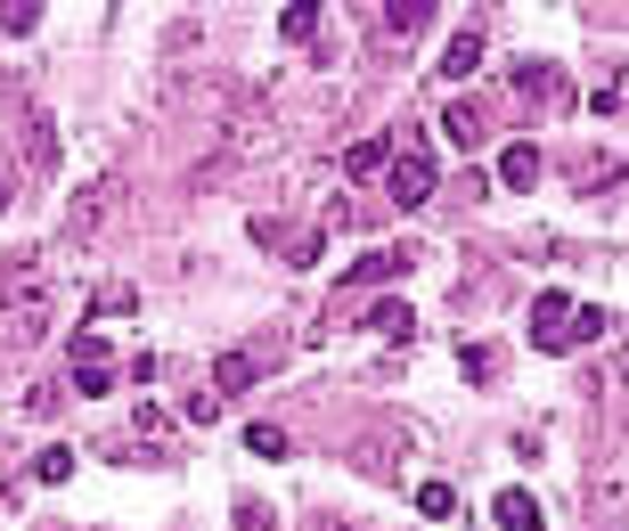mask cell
<instances>
[{"instance_id":"obj_15","label":"cell","mask_w":629,"mask_h":531,"mask_svg":"<svg viewBox=\"0 0 629 531\" xmlns=\"http://www.w3.org/2000/svg\"><path fill=\"white\" fill-rule=\"evenodd\" d=\"M597 335H614V319H605V311L589 303V311H573V327H564V352H580V344H597Z\"/></svg>"},{"instance_id":"obj_7","label":"cell","mask_w":629,"mask_h":531,"mask_svg":"<svg viewBox=\"0 0 629 531\" xmlns=\"http://www.w3.org/2000/svg\"><path fill=\"white\" fill-rule=\"evenodd\" d=\"M442 132H450L458 147H482V139H491V115H482L474 98H450V106H442Z\"/></svg>"},{"instance_id":"obj_13","label":"cell","mask_w":629,"mask_h":531,"mask_svg":"<svg viewBox=\"0 0 629 531\" xmlns=\"http://www.w3.org/2000/svg\"><path fill=\"white\" fill-rule=\"evenodd\" d=\"M376 17H385V33H426V17H433V0H392V9H376Z\"/></svg>"},{"instance_id":"obj_5","label":"cell","mask_w":629,"mask_h":531,"mask_svg":"<svg viewBox=\"0 0 629 531\" xmlns=\"http://www.w3.org/2000/svg\"><path fill=\"white\" fill-rule=\"evenodd\" d=\"M564 327H573V303H564L556 287H539V303H532V344H539V352H564Z\"/></svg>"},{"instance_id":"obj_8","label":"cell","mask_w":629,"mask_h":531,"mask_svg":"<svg viewBox=\"0 0 629 531\" xmlns=\"http://www.w3.org/2000/svg\"><path fill=\"white\" fill-rule=\"evenodd\" d=\"M50 164H57V123L33 106L25 115V173H50Z\"/></svg>"},{"instance_id":"obj_23","label":"cell","mask_w":629,"mask_h":531,"mask_svg":"<svg viewBox=\"0 0 629 531\" xmlns=\"http://www.w3.org/2000/svg\"><path fill=\"white\" fill-rule=\"evenodd\" d=\"M74 385L91 393V400H98V393H115V360H107V368H74Z\"/></svg>"},{"instance_id":"obj_20","label":"cell","mask_w":629,"mask_h":531,"mask_svg":"<svg viewBox=\"0 0 629 531\" xmlns=\"http://www.w3.org/2000/svg\"><path fill=\"white\" fill-rule=\"evenodd\" d=\"M41 25V0H0V33H33Z\"/></svg>"},{"instance_id":"obj_18","label":"cell","mask_w":629,"mask_h":531,"mask_svg":"<svg viewBox=\"0 0 629 531\" xmlns=\"http://www.w3.org/2000/svg\"><path fill=\"white\" fill-rule=\"evenodd\" d=\"M66 475H74V450H66V441H50V450L33 458V482H66Z\"/></svg>"},{"instance_id":"obj_1","label":"cell","mask_w":629,"mask_h":531,"mask_svg":"<svg viewBox=\"0 0 629 531\" xmlns=\"http://www.w3.org/2000/svg\"><path fill=\"white\" fill-rule=\"evenodd\" d=\"M0 319H9L17 344H41L57 319V279L41 270V253H9L0 262Z\"/></svg>"},{"instance_id":"obj_19","label":"cell","mask_w":629,"mask_h":531,"mask_svg":"<svg viewBox=\"0 0 629 531\" xmlns=\"http://www.w3.org/2000/svg\"><path fill=\"white\" fill-rule=\"evenodd\" d=\"M515 91L523 98H556V66H539V58H532V66H515Z\"/></svg>"},{"instance_id":"obj_16","label":"cell","mask_w":629,"mask_h":531,"mask_svg":"<svg viewBox=\"0 0 629 531\" xmlns=\"http://www.w3.org/2000/svg\"><path fill=\"white\" fill-rule=\"evenodd\" d=\"M417 516H426V523H450V516H458V491H450V482H417Z\"/></svg>"},{"instance_id":"obj_9","label":"cell","mask_w":629,"mask_h":531,"mask_svg":"<svg viewBox=\"0 0 629 531\" xmlns=\"http://www.w3.org/2000/svg\"><path fill=\"white\" fill-rule=\"evenodd\" d=\"M368 327H376V335H417V311L401 303V294H376V303H368Z\"/></svg>"},{"instance_id":"obj_10","label":"cell","mask_w":629,"mask_h":531,"mask_svg":"<svg viewBox=\"0 0 629 531\" xmlns=\"http://www.w3.org/2000/svg\"><path fill=\"white\" fill-rule=\"evenodd\" d=\"M401 270H409V246L368 253V262H352V287H385V279H401Z\"/></svg>"},{"instance_id":"obj_21","label":"cell","mask_w":629,"mask_h":531,"mask_svg":"<svg viewBox=\"0 0 629 531\" xmlns=\"http://www.w3.org/2000/svg\"><path fill=\"white\" fill-rule=\"evenodd\" d=\"M392 147H401V139H360V147H352V173H385Z\"/></svg>"},{"instance_id":"obj_27","label":"cell","mask_w":629,"mask_h":531,"mask_svg":"<svg viewBox=\"0 0 629 531\" xmlns=\"http://www.w3.org/2000/svg\"><path fill=\"white\" fill-rule=\"evenodd\" d=\"M238 531H270V507L262 499H238Z\"/></svg>"},{"instance_id":"obj_6","label":"cell","mask_w":629,"mask_h":531,"mask_svg":"<svg viewBox=\"0 0 629 531\" xmlns=\"http://www.w3.org/2000/svg\"><path fill=\"white\" fill-rule=\"evenodd\" d=\"M254 385H262V360H254V352H221V360H213V385H205V393L229 400V393H254Z\"/></svg>"},{"instance_id":"obj_24","label":"cell","mask_w":629,"mask_h":531,"mask_svg":"<svg viewBox=\"0 0 629 531\" xmlns=\"http://www.w3.org/2000/svg\"><path fill=\"white\" fill-rule=\"evenodd\" d=\"M458 368H466V376H474V385H482V376H499V360H491V352H482V344H466V352H458Z\"/></svg>"},{"instance_id":"obj_17","label":"cell","mask_w":629,"mask_h":531,"mask_svg":"<svg viewBox=\"0 0 629 531\" xmlns=\"http://www.w3.org/2000/svg\"><path fill=\"white\" fill-rule=\"evenodd\" d=\"M499 180H507V188H532V180H539V147H507V156H499Z\"/></svg>"},{"instance_id":"obj_4","label":"cell","mask_w":629,"mask_h":531,"mask_svg":"<svg viewBox=\"0 0 629 531\" xmlns=\"http://www.w3.org/2000/svg\"><path fill=\"white\" fill-rule=\"evenodd\" d=\"M433 180H442V173H433V156H426V147H417V132H409V156H392V205H426L433 197Z\"/></svg>"},{"instance_id":"obj_12","label":"cell","mask_w":629,"mask_h":531,"mask_svg":"<svg viewBox=\"0 0 629 531\" xmlns=\"http://www.w3.org/2000/svg\"><path fill=\"white\" fill-rule=\"evenodd\" d=\"M499 531H539V507H532V491H499Z\"/></svg>"},{"instance_id":"obj_11","label":"cell","mask_w":629,"mask_h":531,"mask_svg":"<svg viewBox=\"0 0 629 531\" xmlns=\"http://www.w3.org/2000/svg\"><path fill=\"white\" fill-rule=\"evenodd\" d=\"M474 66H482V33L466 25V33H458V41H450V50H442V82H466Z\"/></svg>"},{"instance_id":"obj_25","label":"cell","mask_w":629,"mask_h":531,"mask_svg":"<svg viewBox=\"0 0 629 531\" xmlns=\"http://www.w3.org/2000/svg\"><path fill=\"white\" fill-rule=\"evenodd\" d=\"M589 115H621V82H597V91H589Z\"/></svg>"},{"instance_id":"obj_28","label":"cell","mask_w":629,"mask_h":531,"mask_svg":"<svg viewBox=\"0 0 629 531\" xmlns=\"http://www.w3.org/2000/svg\"><path fill=\"white\" fill-rule=\"evenodd\" d=\"M0 212H9V180H0Z\"/></svg>"},{"instance_id":"obj_26","label":"cell","mask_w":629,"mask_h":531,"mask_svg":"<svg viewBox=\"0 0 629 531\" xmlns=\"http://www.w3.org/2000/svg\"><path fill=\"white\" fill-rule=\"evenodd\" d=\"M25 417H57V385H33L25 393Z\"/></svg>"},{"instance_id":"obj_14","label":"cell","mask_w":629,"mask_h":531,"mask_svg":"<svg viewBox=\"0 0 629 531\" xmlns=\"http://www.w3.org/2000/svg\"><path fill=\"white\" fill-rule=\"evenodd\" d=\"M319 17H327L319 0H286V9H279V33H286V41H311V33H319Z\"/></svg>"},{"instance_id":"obj_22","label":"cell","mask_w":629,"mask_h":531,"mask_svg":"<svg viewBox=\"0 0 629 531\" xmlns=\"http://www.w3.org/2000/svg\"><path fill=\"white\" fill-rule=\"evenodd\" d=\"M245 450H254V458H286V450H295V441H286L279 425H254V434H245Z\"/></svg>"},{"instance_id":"obj_2","label":"cell","mask_w":629,"mask_h":531,"mask_svg":"<svg viewBox=\"0 0 629 531\" xmlns=\"http://www.w3.org/2000/svg\"><path fill=\"white\" fill-rule=\"evenodd\" d=\"M123 188H132V180H123V173H98L91 188H82V197L66 205V246H82V238H98V229H107V221H115V205H123Z\"/></svg>"},{"instance_id":"obj_3","label":"cell","mask_w":629,"mask_h":531,"mask_svg":"<svg viewBox=\"0 0 629 531\" xmlns=\"http://www.w3.org/2000/svg\"><path fill=\"white\" fill-rule=\"evenodd\" d=\"M352 475H376V482L409 475V434H401V425H376V434H360V441H352Z\"/></svg>"}]
</instances>
